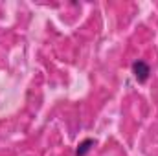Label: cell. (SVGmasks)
I'll list each match as a JSON object with an SVG mask.
<instances>
[{"label":"cell","instance_id":"cell-1","mask_svg":"<svg viewBox=\"0 0 158 156\" xmlns=\"http://www.w3.org/2000/svg\"><path fill=\"white\" fill-rule=\"evenodd\" d=\"M132 74H134V77L138 79V83H145V81L149 79L151 68H149L147 63H143V61H136V63L132 64Z\"/></svg>","mask_w":158,"mask_h":156},{"label":"cell","instance_id":"cell-2","mask_svg":"<svg viewBox=\"0 0 158 156\" xmlns=\"http://www.w3.org/2000/svg\"><path fill=\"white\" fill-rule=\"evenodd\" d=\"M94 143H96V142H94V140H90V138H88V140H85V142H81L76 154H77V156H85L90 149H92V147H94Z\"/></svg>","mask_w":158,"mask_h":156}]
</instances>
